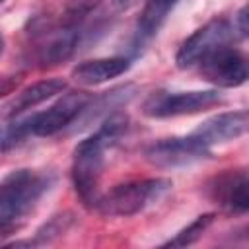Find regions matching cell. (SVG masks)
Here are the masks:
<instances>
[{"mask_svg":"<svg viewBox=\"0 0 249 249\" xmlns=\"http://www.w3.org/2000/svg\"><path fill=\"white\" fill-rule=\"evenodd\" d=\"M70 226V216L62 214V216H53L41 230H37L35 233V243H47L58 235H62Z\"/></svg>","mask_w":249,"mask_h":249,"instance_id":"obj_16","label":"cell"},{"mask_svg":"<svg viewBox=\"0 0 249 249\" xmlns=\"http://www.w3.org/2000/svg\"><path fill=\"white\" fill-rule=\"evenodd\" d=\"M140 0H113V6L117 8V10H128V8H132L134 4H138Z\"/></svg>","mask_w":249,"mask_h":249,"instance_id":"obj_19","label":"cell"},{"mask_svg":"<svg viewBox=\"0 0 249 249\" xmlns=\"http://www.w3.org/2000/svg\"><path fill=\"white\" fill-rule=\"evenodd\" d=\"M196 68L204 80L218 88H237L247 82V60L231 45L216 49Z\"/></svg>","mask_w":249,"mask_h":249,"instance_id":"obj_8","label":"cell"},{"mask_svg":"<svg viewBox=\"0 0 249 249\" xmlns=\"http://www.w3.org/2000/svg\"><path fill=\"white\" fill-rule=\"evenodd\" d=\"M66 89V82L60 80V78H49V80H41V82H35L31 86H27L25 89H21L6 107H4V115L8 119H14V117H19L21 113L41 105L43 101L54 97V95H60L62 91Z\"/></svg>","mask_w":249,"mask_h":249,"instance_id":"obj_12","label":"cell"},{"mask_svg":"<svg viewBox=\"0 0 249 249\" xmlns=\"http://www.w3.org/2000/svg\"><path fill=\"white\" fill-rule=\"evenodd\" d=\"M249 179L245 169H230L208 183V196L233 214H245L249 208Z\"/></svg>","mask_w":249,"mask_h":249,"instance_id":"obj_9","label":"cell"},{"mask_svg":"<svg viewBox=\"0 0 249 249\" xmlns=\"http://www.w3.org/2000/svg\"><path fill=\"white\" fill-rule=\"evenodd\" d=\"M146 160L161 169H173L191 165L195 161L210 158V148L204 146L200 140H196L193 134L189 136H171L161 138L158 142H152L144 150Z\"/></svg>","mask_w":249,"mask_h":249,"instance_id":"obj_6","label":"cell"},{"mask_svg":"<svg viewBox=\"0 0 249 249\" xmlns=\"http://www.w3.org/2000/svg\"><path fill=\"white\" fill-rule=\"evenodd\" d=\"M78 25L76 23H62L60 27L49 29L43 33L37 51V60L41 66H54L68 60L78 45Z\"/></svg>","mask_w":249,"mask_h":249,"instance_id":"obj_11","label":"cell"},{"mask_svg":"<svg viewBox=\"0 0 249 249\" xmlns=\"http://www.w3.org/2000/svg\"><path fill=\"white\" fill-rule=\"evenodd\" d=\"M130 68V60L124 56H107V58H93L80 62L72 70V78L84 86H97L119 78Z\"/></svg>","mask_w":249,"mask_h":249,"instance_id":"obj_13","label":"cell"},{"mask_svg":"<svg viewBox=\"0 0 249 249\" xmlns=\"http://www.w3.org/2000/svg\"><path fill=\"white\" fill-rule=\"evenodd\" d=\"M2 51H4V37L0 35V54H2Z\"/></svg>","mask_w":249,"mask_h":249,"instance_id":"obj_20","label":"cell"},{"mask_svg":"<svg viewBox=\"0 0 249 249\" xmlns=\"http://www.w3.org/2000/svg\"><path fill=\"white\" fill-rule=\"evenodd\" d=\"M224 103L222 93L214 89L195 91H156L142 103V113L152 119H169L181 115H195Z\"/></svg>","mask_w":249,"mask_h":249,"instance_id":"obj_4","label":"cell"},{"mask_svg":"<svg viewBox=\"0 0 249 249\" xmlns=\"http://www.w3.org/2000/svg\"><path fill=\"white\" fill-rule=\"evenodd\" d=\"M91 95L86 91H70L56 99L47 111L35 113L29 117V132L31 136H53L64 130L68 124L76 123Z\"/></svg>","mask_w":249,"mask_h":249,"instance_id":"obj_7","label":"cell"},{"mask_svg":"<svg viewBox=\"0 0 249 249\" xmlns=\"http://www.w3.org/2000/svg\"><path fill=\"white\" fill-rule=\"evenodd\" d=\"M53 177L35 169H16L0 181V231H12L37 208Z\"/></svg>","mask_w":249,"mask_h":249,"instance_id":"obj_1","label":"cell"},{"mask_svg":"<svg viewBox=\"0 0 249 249\" xmlns=\"http://www.w3.org/2000/svg\"><path fill=\"white\" fill-rule=\"evenodd\" d=\"M247 111H228V113H218L198 124V128L193 132L196 140H200L204 146H214V144H224L230 140H235L247 132Z\"/></svg>","mask_w":249,"mask_h":249,"instance_id":"obj_10","label":"cell"},{"mask_svg":"<svg viewBox=\"0 0 249 249\" xmlns=\"http://www.w3.org/2000/svg\"><path fill=\"white\" fill-rule=\"evenodd\" d=\"M179 0H146L142 12H140V18H138V23H136V37L138 41H148L152 39L160 27L163 25V21L167 19L169 12L175 8Z\"/></svg>","mask_w":249,"mask_h":249,"instance_id":"obj_14","label":"cell"},{"mask_svg":"<svg viewBox=\"0 0 249 249\" xmlns=\"http://www.w3.org/2000/svg\"><path fill=\"white\" fill-rule=\"evenodd\" d=\"M235 27H237V31H239L241 37H247L249 27H247V8H245V6H243V8L237 12V16H235Z\"/></svg>","mask_w":249,"mask_h":249,"instance_id":"obj_18","label":"cell"},{"mask_svg":"<svg viewBox=\"0 0 249 249\" xmlns=\"http://www.w3.org/2000/svg\"><path fill=\"white\" fill-rule=\"evenodd\" d=\"M0 2H4V0H0Z\"/></svg>","mask_w":249,"mask_h":249,"instance_id":"obj_21","label":"cell"},{"mask_svg":"<svg viewBox=\"0 0 249 249\" xmlns=\"http://www.w3.org/2000/svg\"><path fill=\"white\" fill-rule=\"evenodd\" d=\"M171 189V181L163 177H150V179H136L128 183L115 185L111 191L99 195L95 208L103 216L111 218H128L150 204L158 202L165 193Z\"/></svg>","mask_w":249,"mask_h":249,"instance_id":"obj_2","label":"cell"},{"mask_svg":"<svg viewBox=\"0 0 249 249\" xmlns=\"http://www.w3.org/2000/svg\"><path fill=\"white\" fill-rule=\"evenodd\" d=\"M233 35H235L233 27H231V23L228 19H224V18L210 19L208 23L198 27L193 35H189L181 43V47H179V51L175 54L177 68L187 70V68L198 66L216 49H220L224 45H231Z\"/></svg>","mask_w":249,"mask_h":249,"instance_id":"obj_5","label":"cell"},{"mask_svg":"<svg viewBox=\"0 0 249 249\" xmlns=\"http://www.w3.org/2000/svg\"><path fill=\"white\" fill-rule=\"evenodd\" d=\"M214 222V214H202L198 218H195L187 228H183L179 233H175V237H171L169 241H165V247H187L193 245L195 241H198L204 231L210 228V224Z\"/></svg>","mask_w":249,"mask_h":249,"instance_id":"obj_15","label":"cell"},{"mask_svg":"<svg viewBox=\"0 0 249 249\" xmlns=\"http://www.w3.org/2000/svg\"><path fill=\"white\" fill-rule=\"evenodd\" d=\"M18 86H19V76H6V78H0V97L12 93Z\"/></svg>","mask_w":249,"mask_h":249,"instance_id":"obj_17","label":"cell"},{"mask_svg":"<svg viewBox=\"0 0 249 249\" xmlns=\"http://www.w3.org/2000/svg\"><path fill=\"white\" fill-rule=\"evenodd\" d=\"M109 142L99 134L93 132L91 136L78 142L72 156V183L86 206L95 208L99 198V183L105 167V150Z\"/></svg>","mask_w":249,"mask_h":249,"instance_id":"obj_3","label":"cell"}]
</instances>
